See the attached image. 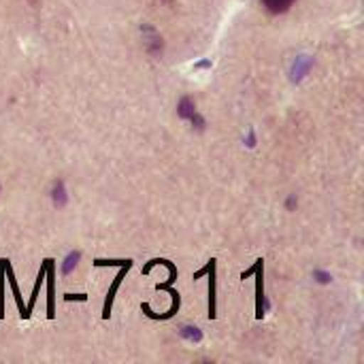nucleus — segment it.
<instances>
[{
	"label": "nucleus",
	"mask_w": 364,
	"mask_h": 364,
	"mask_svg": "<svg viewBox=\"0 0 364 364\" xmlns=\"http://www.w3.org/2000/svg\"><path fill=\"white\" fill-rule=\"evenodd\" d=\"M94 267H122V269H119V273H117V277L113 279V284H111L109 292H107L105 307H102V318H105V320H109L111 309H113L115 294H117V290H119L122 282L126 279V273L132 269V260H100V258H98V260H94Z\"/></svg>",
	"instance_id": "nucleus-1"
},
{
	"label": "nucleus",
	"mask_w": 364,
	"mask_h": 364,
	"mask_svg": "<svg viewBox=\"0 0 364 364\" xmlns=\"http://www.w3.org/2000/svg\"><path fill=\"white\" fill-rule=\"evenodd\" d=\"M215 269H218V262L215 260H209L200 271L194 273V282L205 277V273L209 275V309H207V316L209 320H215V311H218V303H215Z\"/></svg>",
	"instance_id": "nucleus-2"
},
{
	"label": "nucleus",
	"mask_w": 364,
	"mask_h": 364,
	"mask_svg": "<svg viewBox=\"0 0 364 364\" xmlns=\"http://www.w3.org/2000/svg\"><path fill=\"white\" fill-rule=\"evenodd\" d=\"M252 273L258 277V284H256V299H258V303H256V318H258V320H262V316H264V284H262L264 262H262V260H256V264H254L250 271H245V273L241 275V279L250 277Z\"/></svg>",
	"instance_id": "nucleus-3"
},
{
	"label": "nucleus",
	"mask_w": 364,
	"mask_h": 364,
	"mask_svg": "<svg viewBox=\"0 0 364 364\" xmlns=\"http://www.w3.org/2000/svg\"><path fill=\"white\" fill-rule=\"evenodd\" d=\"M45 264H47V271H45V275H47V316L53 318L55 316V267H53L51 258H47Z\"/></svg>",
	"instance_id": "nucleus-4"
},
{
	"label": "nucleus",
	"mask_w": 364,
	"mask_h": 364,
	"mask_svg": "<svg viewBox=\"0 0 364 364\" xmlns=\"http://www.w3.org/2000/svg\"><path fill=\"white\" fill-rule=\"evenodd\" d=\"M4 273H6V277H9V284H11V290H13V299H15L17 309H19V316H21L23 320H28L30 314H28V309H26V305H23V301H21L19 286H17V282H15V275H13V269H11V262H9V260H4Z\"/></svg>",
	"instance_id": "nucleus-5"
},
{
	"label": "nucleus",
	"mask_w": 364,
	"mask_h": 364,
	"mask_svg": "<svg viewBox=\"0 0 364 364\" xmlns=\"http://www.w3.org/2000/svg\"><path fill=\"white\" fill-rule=\"evenodd\" d=\"M260 2L271 15H282V13L290 11L296 0H260Z\"/></svg>",
	"instance_id": "nucleus-6"
},
{
	"label": "nucleus",
	"mask_w": 364,
	"mask_h": 364,
	"mask_svg": "<svg viewBox=\"0 0 364 364\" xmlns=\"http://www.w3.org/2000/svg\"><path fill=\"white\" fill-rule=\"evenodd\" d=\"M45 271H47V264L43 262V264H41V271H38V277H36V284H34V290H32V296H30V303L26 305L30 316H32V309H34V303H36V296H38L41 284H43V279H45Z\"/></svg>",
	"instance_id": "nucleus-7"
},
{
	"label": "nucleus",
	"mask_w": 364,
	"mask_h": 364,
	"mask_svg": "<svg viewBox=\"0 0 364 364\" xmlns=\"http://www.w3.org/2000/svg\"><path fill=\"white\" fill-rule=\"evenodd\" d=\"M4 318V258L0 260V320Z\"/></svg>",
	"instance_id": "nucleus-8"
},
{
	"label": "nucleus",
	"mask_w": 364,
	"mask_h": 364,
	"mask_svg": "<svg viewBox=\"0 0 364 364\" xmlns=\"http://www.w3.org/2000/svg\"><path fill=\"white\" fill-rule=\"evenodd\" d=\"M179 115H181V117H192V119H194V109H192V102H190L188 98L181 100V105H179Z\"/></svg>",
	"instance_id": "nucleus-9"
},
{
	"label": "nucleus",
	"mask_w": 364,
	"mask_h": 364,
	"mask_svg": "<svg viewBox=\"0 0 364 364\" xmlns=\"http://www.w3.org/2000/svg\"><path fill=\"white\" fill-rule=\"evenodd\" d=\"M53 200H55L58 207L64 205V188H62V183H55L53 186Z\"/></svg>",
	"instance_id": "nucleus-10"
},
{
	"label": "nucleus",
	"mask_w": 364,
	"mask_h": 364,
	"mask_svg": "<svg viewBox=\"0 0 364 364\" xmlns=\"http://www.w3.org/2000/svg\"><path fill=\"white\" fill-rule=\"evenodd\" d=\"M77 260H79V254L77 252H73V254H68V258H66V264H64V275H68L70 271H73V267L77 264Z\"/></svg>",
	"instance_id": "nucleus-11"
}]
</instances>
